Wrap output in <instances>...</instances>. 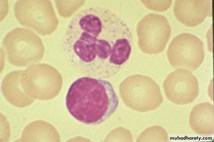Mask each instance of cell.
Here are the masks:
<instances>
[{
    "mask_svg": "<svg viewBox=\"0 0 214 142\" xmlns=\"http://www.w3.org/2000/svg\"><path fill=\"white\" fill-rule=\"evenodd\" d=\"M118 102L109 82L87 77L74 82L66 98L70 114L78 120L89 125H98L108 119L116 110Z\"/></svg>",
    "mask_w": 214,
    "mask_h": 142,
    "instance_id": "obj_1",
    "label": "cell"
},
{
    "mask_svg": "<svg viewBox=\"0 0 214 142\" xmlns=\"http://www.w3.org/2000/svg\"><path fill=\"white\" fill-rule=\"evenodd\" d=\"M1 49L7 61L20 67L39 62L45 52L41 38L32 31L21 27L14 29L6 35Z\"/></svg>",
    "mask_w": 214,
    "mask_h": 142,
    "instance_id": "obj_2",
    "label": "cell"
},
{
    "mask_svg": "<svg viewBox=\"0 0 214 142\" xmlns=\"http://www.w3.org/2000/svg\"><path fill=\"white\" fill-rule=\"evenodd\" d=\"M119 90L126 105L139 112L154 110L163 101L159 85L147 76L136 74L128 77L121 83Z\"/></svg>",
    "mask_w": 214,
    "mask_h": 142,
    "instance_id": "obj_3",
    "label": "cell"
},
{
    "mask_svg": "<svg viewBox=\"0 0 214 142\" xmlns=\"http://www.w3.org/2000/svg\"><path fill=\"white\" fill-rule=\"evenodd\" d=\"M14 11L20 24L42 36L51 34L57 27L58 19L50 1L18 0Z\"/></svg>",
    "mask_w": 214,
    "mask_h": 142,
    "instance_id": "obj_4",
    "label": "cell"
},
{
    "mask_svg": "<svg viewBox=\"0 0 214 142\" xmlns=\"http://www.w3.org/2000/svg\"><path fill=\"white\" fill-rule=\"evenodd\" d=\"M21 83L29 96L35 100H45L51 99L58 94L62 80L54 67L45 64H35L23 70Z\"/></svg>",
    "mask_w": 214,
    "mask_h": 142,
    "instance_id": "obj_5",
    "label": "cell"
},
{
    "mask_svg": "<svg viewBox=\"0 0 214 142\" xmlns=\"http://www.w3.org/2000/svg\"><path fill=\"white\" fill-rule=\"evenodd\" d=\"M203 44L196 36L183 33L175 37L167 52L169 62L174 68L190 71L197 69L205 57Z\"/></svg>",
    "mask_w": 214,
    "mask_h": 142,
    "instance_id": "obj_6",
    "label": "cell"
},
{
    "mask_svg": "<svg viewBox=\"0 0 214 142\" xmlns=\"http://www.w3.org/2000/svg\"><path fill=\"white\" fill-rule=\"evenodd\" d=\"M136 32L140 49L144 53L152 55L163 51L170 37L171 29L165 16L150 13L139 22Z\"/></svg>",
    "mask_w": 214,
    "mask_h": 142,
    "instance_id": "obj_7",
    "label": "cell"
},
{
    "mask_svg": "<svg viewBox=\"0 0 214 142\" xmlns=\"http://www.w3.org/2000/svg\"><path fill=\"white\" fill-rule=\"evenodd\" d=\"M163 89L167 98L173 103H191L199 94L197 78L190 70L178 69L169 73L164 80Z\"/></svg>",
    "mask_w": 214,
    "mask_h": 142,
    "instance_id": "obj_8",
    "label": "cell"
},
{
    "mask_svg": "<svg viewBox=\"0 0 214 142\" xmlns=\"http://www.w3.org/2000/svg\"><path fill=\"white\" fill-rule=\"evenodd\" d=\"M212 1L175 0L173 11L176 19L186 27H193L212 17Z\"/></svg>",
    "mask_w": 214,
    "mask_h": 142,
    "instance_id": "obj_9",
    "label": "cell"
},
{
    "mask_svg": "<svg viewBox=\"0 0 214 142\" xmlns=\"http://www.w3.org/2000/svg\"><path fill=\"white\" fill-rule=\"evenodd\" d=\"M23 70L11 71L4 77L1 90L6 100L13 105L22 108L31 104L35 99L29 96L23 90L21 83Z\"/></svg>",
    "mask_w": 214,
    "mask_h": 142,
    "instance_id": "obj_10",
    "label": "cell"
},
{
    "mask_svg": "<svg viewBox=\"0 0 214 142\" xmlns=\"http://www.w3.org/2000/svg\"><path fill=\"white\" fill-rule=\"evenodd\" d=\"M213 107L208 102L195 105L191 109L189 123L192 130L198 134L214 133Z\"/></svg>",
    "mask_w": 214,
    "mask_h": 142,
    "instance_id": "obj_11",
    "label": "cell"
},
{
    "mask_svg": "<svg viewBox=\"0 0 214 142\" xmlns=\"http://www.w3.org/2000/svg\"><path fill=\"white\" fill-rule=\"evenodd\" d=\"M50 125L41 120L30 123L24 129L20 138L17 141L43 142L50 141L52 132Z\"/></svg>",
    "mask_w": 214,
    "mask_h": 142,
    "instance_id": "obj_12",
    "label": "cell"
},
{
    "mask_svg": "<svg viewBox=\"0 0 214 142\" xmlns=\"http://www.w3.org/2000/svg\"><path fill=\"white\" fill-rule=\"evenodd\" d=\"M80 37L73 45L76 55L83 61L87 63L93 61L96 57V44L97 38L82 31Z\"/></svg>",
    "mask_w": 214,
    "mask_h": 142,
    "instance_id": "obj_13",
    "label": "cell"
},
{
    "mask_svg": "<svg viewBox=\"0 0 214 142\" xmlns=\"http://www.w3.org/2000/svg\"><path fill=\"white\" fill-rule=\"evenodd\" d=\"M131 51V46L126 39H117L112 49L110 62L117 65L122 64L128 59Z\"/></svg>",
    "mask_w": 214,
    "mask_h": 142,
    "instance_id": "obj_14",
    "label": "cell"
},
{
    "mask_svg": "<svg viewBox=\"0 0 214 142\" xmlns=\"http://www.w3.org/2000/svg\"><path fill=\"white\" fill-rule=\"evenodd\" d=\"M168 135L166 131L159 126L146 128L140 134L137 141L167 142Z\"/></svg>",
    "mask_w": 214,
    "mask_h": 142,
    "instance_id": "obj_15",
    "label": "cell"
},
{
    "mask_svg": "<svg viewBox=\"0 0 214 142\" xmlns=\"http://www.w3.org/2000/svg\"><path fill=\"white\" fill-rule=\"evenodd\" d=\"M111 47L106 40L97 39L96 44L97 56L102 59L107 58L111 53Z\"/></svg>",
    "mask_w": 214,
    "mask_h": 142,
    "instance_id": "obj_16",
    "label": "cell"
},
{
    "mask_svg": "<svg viewBox=\"0 0 214 142\" xmlns=\"http://www.w3.org/2000/svg\"><path fill=\"white\" fill-rule=\"evenodd\" d=\"M145 5L149 9L154 11L163 12L168 9L171 6L172 0L146 1Z\"/></svg>",
    "mask_w": 214,
    "mask_h": 142,
    "instance_id": "obj_17",
    "label": "cell"
}]
</instances>
